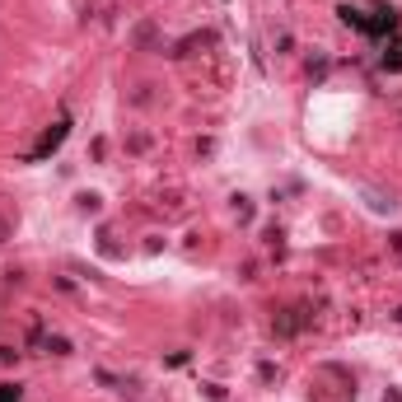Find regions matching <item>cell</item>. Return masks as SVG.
<instances>
[{
  "mask_svg": "<svg viewBox=\"0 0 402 402\" xmlns=\"http://www.w3.org/2000/svg\"><path fill=\"white\" fill-rule=\"evenodd\" d=\"M61 140H66V117H61V122H57V126H52V131H47L43 140H38V150H33V159H43L47 150H57Z\"/></svg>",
  "mask_w": 402,
  "mask_h": 402,
  "instance_id": "1",
  "label": "cell"
},
{
  "mask_svg": "<svg viewBox=\"0 0 402 402\" xmlns=\"http://www.w3.org/2000/svg\"><path fill=\"white\" fill-rule=\"evenodd\" d=\"M0 402H19V388H15V384H5V388H0Z\"/></svg>",
  "mask_w": 402,
  "mask_h": 402,
  "instance_id": "2",
  "label": "cell"
}]
</instances>
